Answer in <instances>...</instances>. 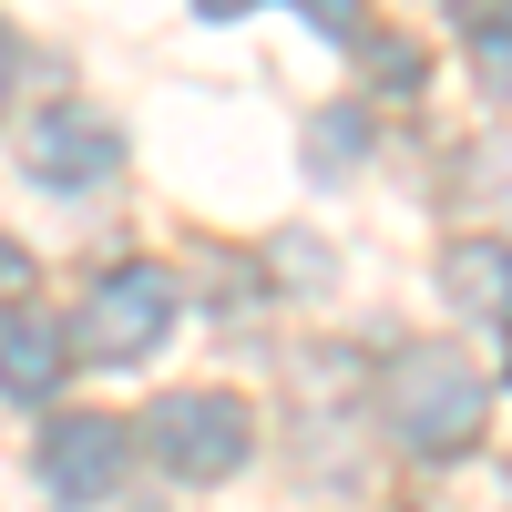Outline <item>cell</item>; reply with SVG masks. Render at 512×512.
I'll use <instances>...</instances> for the list:
<instances>
[{
	"label": "cell",
	"instance_id": "1",
	"mask_svg": "<svg viewBox=\"0 0 512 512\" xmlns=\"http://www.w3.org/2000/svg\"><path fill=\"white\" fill-rule=\"evenodd\" d=\"M379 410H390V431H400L410 451L451 461V451H472V441H482V420H492V379L461 359V349L420 338V349L390 359V379H379Z\"/></svg>",
	"mask_w": 512,
	"mask_h": 512
},
{
	"label": "cell",
	"instance_id": "2",
	"mask_svg": "<svg viewBox=\"0 0 512 512\" xmlns=\"http://www.w3.org/2000/svg\"><path fill=\"white\" fill-rule=\"evenodd\" d=\"M164 328H175V277H164L154 256H123V267L93 277V297H82L72 349L93 359V369H144L164 349Z\"/></svg>",
	"mask_w": 512,
	"mask_h": 512
},
{
	"label": "cell",
	"instance_id": "3",
	"mask_svg": "<svg viewBox=\"0 0 512 512\" xmlns=\"http://www.w3.org/2000/svg\"><path fill=\"white\" fill-rule=\"evenodd\" d=\"M144 451H154L175 482H226V472H246L256 420H246L236 390H164V400L144 410Z\"/></svg>",
	"mask_w": 512,
	"mask_h": 512
},
{
	"label": "cell",
	"instance_id": "4",
	"mask_svg": "<svg viewBox=\"0 0 512 512\" xmlns=\"http://www.w3.org/2000/svg\"><path fill=\"white\" fill-rule=\"evenodd\" d=\"M21 175L41 195H103L123 175V134H113V113L93 103H52V113H31L21 123Z\"/></svg>",
	"mask_w": 512,
	"mask_h": 512
},
{
	"label": "cell",
	"instance_id": "5",
	"mask_svg": "<svg viewBox=\"0 0 512 512\" xmlns=\"http://www.w3.org/2000/svg\"><path fill=\"white\" fill-rule=\"evenodd\" d=\"M123 451H134V431L103 420V410L52 420V431H41V482H52V502H103L123 482Z\"/></svg>",
	"mask_w": 512,
	"mask_h": 512
},
{
	"label": "cell",
	"instance_id": "6",
	"mask_svg": "<svg viewBox=\"0 0 512 512\" xmlns=\"http://www.w3.org/2000/svg\"><path fill=\"white\" fill-rule=\"evenodd\" d=\"M62 369H72V328L62 318H41V308H0V400H21V410H41L62 390Z\"/></svg>",
	"mask_w": 512,
	"mask_h": 512
},
{
	"label": "cell",
	"instance_id": "7",
	"mask_svg": "<svg viewBox=\"0 0 512 512\" xmlns=\"http://www.w3.org/2000/svg\"><path fill=\"white\" fill-rule=\"evenodd\" d=\"M441 297L482 328H512V246H492V236L441 246Z\"/></svg>",
	"mask_w": 512,
	"mask_h": 512
},
{
	"label": "cell",
	"instance_id": "8",
	"mask_svg": "<svg viewBox=\"0 0 512 512\" xmlns=\"http://www.w3.org/2000/svg\"><path fill=\"white\" fill-rule=\"evenodd\" d=\"M359 154H369V113H359V103H338V113L308 123V164H318V175H349Z\"/></svg>",
	"mask_w": 512,
	"mask_h": 512
},
{
	"label": "cell",
	"instance_id": "9",
	"mask_svg": "<svg viewBox=\"0 0 512 512\" xmlns=\"http://www.w3.org/2000/svg\"><path fill=\"white\" fill-rule=\"evenodd\" d=\"M359 41H369V82H379V93H420V82H431L420 41H379V31H359Z\"/></svg>",
	"mask_w": 512,
	"mask_h": 512
},
{
	"label": "cell",
	"instance_id": "10",
	"mask_svg": "<svg viewBox=\"0 0 512 512\" xmlns=\"http://www.w3.org/2000/svg\"><path fill=\"white\" fill-rule=\"evenodd\" d=\"M267 267H287L277 287H328V277H338V256H328L318 236H277V246H267Z\"/></svg>",
	"mask_w": 512,
	"mask_h": 512
},
{
	"label": "cell",
	"instance_id": "11",
	"mask_svg": "<svg viewBox=\"0 0 512 512\" xmlns=\"http://www.w3.org/2000/svg\"><path fill=\"white\" fill-rule=\"evenodd\" d=\"M472 62H482V82L512 93V31H472Z\"/></svg>",
	"mask_w": 512,
	"mask_h": 512
},
{
	"label": "cell",
	"instance_id": "12",
	"mask_svg": "<svg viewBox=\"0 0 512 512\" xmlns=\"http://www.w3.org/2000/svg\"><path fill=\"white\" fill-rule=\"evenodd\" d=\"M318 31H338V41H359V0H297Z\"/></svg>",
	"mask_w": 512,
	"mask_h": 512
},
{
	"label": "cell",
	"instance_id": "13",
	"mask_svg": "<svg viewBox=\"0 0 512 512\" xmlns=\"http://www.w3.org/2000/svg\"><path fill=\"white\" fill-rule=\"evenodd\" d=\"M21 287H31V246H11V236H0V308H11Z\"/></svg>",
	"mask_w": 512,
	"mask_h": 512
},
{
	"label": "cell",
	"instance_id": "14",
	"mask_svg": "<svg viewBox=\"0 0 512 512\" xmlns=\"http://www.w3.org/2000/svg\"><path fill=\"white\" fill-rule=\"evenodd\" d=\"M11 82H21V41H11V21H0V103H11Z\"/></svg>",
	"mask_w": 512,
	"mask_h": 512
},
{
	"label": "cell",
	"instance_id": "15",
	"mask_svg": "<svg viewBox=\"0 0 512 512\" xmlns=\"http://www.w3.org/2000/svg\"><path fill=\"white\" fill-rule=\"evenodd\" d=\"M195 11H205V21H246L256 0H195Z\"/></svg>",
	"mask_w": 512,
	"mask_h": 512
}]
</instances>
